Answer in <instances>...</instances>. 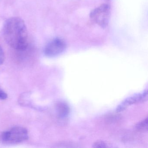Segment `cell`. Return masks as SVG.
<instances>
[{
  "mask_svg": "<svg viewBox=\"0 0 148 148\" xmlns=\"http://www.w3.org/2000/svg\"><path fill=\"white\" fill-rule=\"evenodd\" d=\"M5 55L3 48L0 45V65L2 64L5 60Z\"/></svg>",
  "mask_w": 148,
  "mask_h": 148,
  "instance_id": "9c48e42d",
  "label": "cell"
},
{
  "mask_svg": "<svg viewBox=\"0 0 148 148\" xmlns=\"http://www.w3.org/2000/svg\"><path fill=\"white\" fill-rule=\"evenodd\" d=\"M8 97V95L7 93L0 88V99L4 100L6 99Z\"/></svg>",
  "mask_w": 148,
  "mask_h": 148,
  "instance_id": "30bf717a",
  "label": "cell"
},
{
  "mask_svg": "<svg viewBox=\"0 0 148 148\" xmlns=\"http://www.w3.org/2000/svg\"><path fill=\"white\" fill-rule=\"evenodd\" d=\"M148 98L147 90L145 91L143 93L136 94L134 96L128 97L119 104L116 109V111L118 112L123 111L127 107L134 104L140 102H144L147 100Z\"/></svg>",
  "mask_w": 148,
  "mask_h": 148,
  "instance_id": "5b68a950",
  "label": "cell"
},
{
  "mask_svg": "<svg viewBox=\"0 0 148 148\" xmlns=\"http://www.w3.org/2000/svg\"><path fill=\"white\" fill-rule=\"evenodd\" d=\"M110 16V8L106 4H103L96 8L90 14V18L92 21L103 28L108 25Z\"/></svg>",
  "mask_w": 148,
  "mask_h": 148,
  "instance_id": "3957f363",
  "label": "cell"
},
{
  "mask_svg": "<svg viewBox=\"0 0 148 148\" xmlns=\"http://www.w3.org/2000/svg\"><path fill=\"white\" fill-rule=\"evenodd\" d=\"M2 35L11 47L17 51L25 50L28 46V32L25 23L20 18L12 17L3 25Z\"/></svg>",
  "mask_w": 148,
  "mask_h": 148,
  "instance_id": "6da1fadb",
  "label": "cell"
},
{
  "mask_svg": "<svg viewBox=\"0 0 148 148\" xmlns=\"http://www.w3.org/2000/svg\"><path fill=\"white\" fill-rule=\"evenodd\" d=\"M66 44L60 38H55L47 43L44 49V54L49 58L58 56L64 52L66 48Z\"/></svg>",
  "mask_w": 148,
  "mask_h": 148,
  "instance_id": "277c9868",
  "label": "cell"
},
{
  "mask_svg": "<svg viewBox=\"0 0 148 148\" xmlns=\"http://www.w3.org/2000/svg\"><path fill=\"white\" fill-rule=\"evenodd\" d=\"M137 130L139 131H147L148 129V119L146 118L136 125Z\"/></svg>",
  "mask_w": 148,
  "mask_h": 148,
  "instance_id": "52a82bcc",
  "label": "cell"
},
{
  "mask_svg": "<svg viewBox=\"0 0 148 148\" xmlns=\"http://www.w3.org/2000/svg\"><path fill=\"white\" fill-rule=\"evenodd\" d=\"M108 145L103 141H97L94 143L93 147L94 148H107L108 147Z\"/></svg>",
  "mask_w": 148,
  "mask_h": 148,
  "instance_id": "ba28073f",
  "label": "cell"
},
{
  "mask_svg": "<svg viewBox=\"0 0 148 148\" xmlns=\"http://www.w3.org/2000/svg\"><path fill=\"white\" fill-rule=\"evenodd\" d=\"M56 110L57 116L60 119L67 117L70 112L69 106L64 102H59L56 105Z\"/></svg>",
  "mask_w": 148,
  "mask_h": 148,
  "instance_id": "8992f818",
  "label": "cell"
},
{
  "mask_svg": "<svg viewBox=\"0 0 148 148\" xmlns=\"http://www.w3.org/2000/svg\"><path fill=\"white\" fill-rule=\"evenodd\" d=\"M1 139L4 143L16 144L26 141L29 138L27 130L21 126H16L4 132Z\"/></svg>",
  "mask_w": 148,
  "mask_h": 148,
  "instance_id": "7a4b0ae2",
  "label": "cell"
}]
</instances>
